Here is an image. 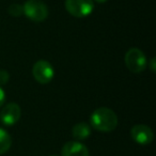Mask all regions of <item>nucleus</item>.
Wrapping results in <instances>:
<instances>
[{
	"label": "nucleus",
	"mask_w": 156,
	"mask_h": 156,
	"mask_svg": "<svg viewBox=\"0 0 156 156\" xmlns=\"http://www.w3.org/2000/svg\"><path fill=\"white\" fill-rule=\"evenodd\" d=\"M90 122L91 125L100 132H111L117 127L118 117L113 110L106 107H102L94 110Z\"/></svg>",
	"instance_id": "nucleus-1"
},
{
	"label": "nucleus",
	"mask_w": 156,
	"mask_h": 156,
	"mask_svg": "<svg viewBox=\"0 0 156 156\" xmlns=\"http://www.w3.org/2000/svg\"><path fill=\"white\" fill-rule=\"evenodd\" d=\"M62 156H89L87 147L78 141H69L62 147Z\"/></svg>",
	"instance_id": "nucleus-8"
},
{
	"label": "nucleus",
	"mask_w": 156,
	"mask_h": 156,
	"mask_svg": "<svg viewBox=\"0 0 156 156\" xmlns=\"http://www.w3.org/2000/svg\"><path fill=\"white\" fill-rule=\"evenodd\" d=\"M72 134L73 137L77 140H83V139L88 138L91 134V127L89 124L85 123V122H80L77 123L72 129Z\"/></svg>",
	"instance_id": "nucleus-9"
},
{
	"label": "nucleus",
	"mask_w": 156,
	"mask_h": 156,
	"mask_svg": "<svg viewBox=\"0 0 156 156\" xmlns=\"http://www.w3.org/2000/svg\"><path fill=\"white\" fill-rule=\"evenodd\" d=\"M96 1H98V2H105V1H107V0H96Z\"/></svg>",
	"instance_id": "nucleus-14"
},
{
	"label": "nucleus",
	"mask_w": 156,
	"mask_h": 156,
	"mask_svg": "<svg viewBox=\"0 0 156 156\" xmlns=\"http://www.w3.org/2000/svg\"><path fill=\"white\" fill-rule=\"evenodd\" d=\"M24 14L34 22H43L48 16L47 5L40 0H28L23 7Z\"/></svg>",
	"instance_id": "nucleus-2"
},
{
	"label": "nucleus",
	"mask_w": 156,
	"mask_h": 156,
	"mask_svg": "<svg viewBox=\"0 0 156 156\" xmlns=\"http://www.w3.org/2000/svg\"><path fill=\"white\" fill-rule=\"evenodd\" d=\"M49 156H58V155H49Z\"/></svg>",
	"instance_id": "nucleus-15"
},
{
	"label": "nucleus",
	"mask_w": 156,
	"mask_h": 156,
	"mask_svg": "<svg viewBox=\"0 0 156 156\" xmlns=\"http://www.w3.org/2000/svg\"><path fill=\"white\" fill-rule=\"evenodd\" d=\"M20 118V107L16 103L5 105L0 112V119L5 125H13Z\"/></svg>",
	"instance_id": "nucleus-7"
},
{
	"label": "nucleus",
	"mask_w": 156,
	"mask_h": 156,
	"mask_svg": "<svg viewBox=\"0 0 156 156\" xmlns=\"http://www.w3.org/2000/svg\"><path fill=\"white\" fill-rule=\"evenodd\" d=\"M65 9L75 17H86L94 9L93 0H65Z\"/></svg>",
	"instance_id": "nucleus-3"
},
{
	"label": "nucleus",
	"mask_w": 156,
	"mask_h": 156,
	"mask_svg": "<svg viewBox=\"0 0 156 156\" xmlns=\"http://www.w3.org/2000/svg\"><path fill=\"white\" fill-rule=\"evenodd\" d=\"M5 101V90L2 89V87H0V107L2 106L3 103Z\"/></svg>",
	"instance_id": "nucleus-13"
},
{
	"label": "nucleus",
	"mask_w": 156,
	"mask_h": 156,
	"mask_svg": "<svg viewBox=\"0 0 156 156\" xmlns=\"http://www.w3.org/2000/svg\"><path fill=\"white\" fill-rule=\"evenodd\" d=\"M9 78H10V76L7 71H5V69H0V87L5 85V83L9 81Z\"/></svg>",
	"instance_id": "nucleus-12"
},
{
	"label": "nucleus",
	"mask_w": 156,
	"mask_h": 156,
	"mask_svg": "<svg viewBox=\"0 0 156 156\" xmlns=\"http://www.w3.org/2000/svg\"><path fill=\"white\" fill-rule=\"evenodd\" d=\"M125 64L133 73H140L147 67V58L139 48H130L125 55Z\"/></svg>",
	"instance_id": "nucleus-4"
},
{
	"label": "nucleus",
	"mask_w": 156,
	"mask_h": 156,
	"mask_svg": "<svg viewBox=\"0 0 156 156\" xmlns=\"http://www.w3.org/2000/svg\"><path fill=\"white\" fill-rule=\"evenodd\" d=\"M12 138L7 130L0 128V155L5 154L11 147Z\"/></svg>",
	"instance_id": "nucleus-10"
},
{
	"label": "nucleus",
	"mask_w": 156,
	"mask_h": 156,
	"mask_svg": "<svg viewBox=\"0 0 156 156\" xmlns=\"http://www.w3.org/2000/svg\"><path fill=\"white\" fill-rule=\"evenodd\" d=\"M32 74L37 83L45 85V83H48L49 81H51L55 75V71L52 65L49 62H47L45 60H40L33 65Z\"/></svg>",
	"instance_id": "nucleus-5"
},
{
	"label": "nucleus",
	"mask_w": 156,
	"mask_h": 156,
	"mask_svg": "<svg viewBox=\"0 0 156 156\" xmlns=\"http://www.w3.org/2000/svg\"><path fill=\"white\" fill-rule=\"evenodd\" d=\"M9 12L11 15L13 16H20V14H24V10H23V7L20 5H12L9 9Z\"/></svg>",
	"instance_id": "nucleus-11"
},
{
	"label": "nucleus",
	"mask_w": 156,
	"mask_h": 156,
	"mask_svg": "<svg viewBox=\"0 0 156 156\" xmlns=\"http://www.w3.org/2000/svg\"><path fill=\"white\" fill-rule=\"evenodd\" d=\"M130 136L135 142L139 144H149L153 141L154 134L152 129L144 124H137L130 129Z\"/></svg>",
	"instance_id": "nucleus-6"
}]
</instances>
